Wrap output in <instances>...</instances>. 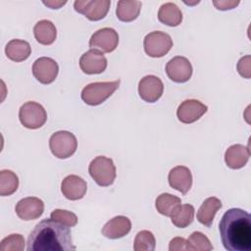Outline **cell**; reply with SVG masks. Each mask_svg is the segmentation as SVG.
Segmentation results:
<instances>
[{
  "mask_svg": "<svg viewBox=\"0 0 251 251\" xmlns=\"http://www.w3.org/2000/svg\"><path fill=\"white\" fill-rule=\"evenodd\" d=\"M219 231L226 250H251V217L245 210L228 209L220 221Z\"/></svg>",
  "mask_w": 251,
  "mask_h": 251,
  "instance_id": "1",
  "label": "cell"
},
{
  "mask_svg": "<svg viewBox=\"0 0 251 251\" xmlns=\"http://www.w3.org/2000/svg\"><path fill=\"white\" fill-rule=\"evenodd\" d=\"M27 251H74L75 246L69 226L44 219L39 222L27 238Z\"/></svg>",
  "mask_w": 251,
  "mask_h": 251,
  "instance_id": "2",
  "label": "cell"
},
{
  "mask_svg": "<svg viewBox=\"0 0 251 251\" xmlns=\"http://www.w3.org/2000/svg\"><path fill=\"white\" fill-rule=\"evenodd\" d=\"M120 79L114 81L92 82L83 87L81 99L90 106H96L108 99L119 87Z\"/></svg>",
  "mask_w": 251,
  "mask_h": 251,
  "instance_id": "3",
  "label": "cell"
},
{
  "mask_svg": "<svg viewBox=\"0 0 251 251\" xmlns=\"http://www.w3.org/2000/svg\"><path fill=\"white\" fill-rule=\"evenodd\" d=\"M88 172L100 186H110L113 184L117 176L113 160L105 156L95 157L88 166Z\"/></svg>",
  "mask_w": 251,
  "mask_h": 251,
  "instance_id": "4",
  "label": "cell"
},
{
  "mask_svg": "<svg viewBox=\"0 0 251 251\" xmlns=\"http://www.w3.org/2000/svg\"><path fill=\"white\" fill-rule=\"evenodd\" d=\"M49 148L52 154L59 159L71 157L77 148V140L74 133L67 130L54 132L49 139Z\"/></svg>",
  "mask_w": 251,
  "mask_h": 251,
  "instance_id": "5",
  "label": "cell"
},
{
  "mask_svg": "<svg viewBox=\"0 0 251 251\" xmlns=\"http://www.w3.org/2000/svg\"><path fill=\"white\" fill-rule=\"evenodd\" d=\"M19 119L25 127L36 129L46 123L47 113L41 104L34 101H28L21 106Z\"/></svg>",
  "mask_w": 251,
  "mask_h": 251,
  "instance_id": "6",
  "label": "cell"
},
{
  "mask_svg": "<svg viewBox=\"0 0 251 251\" xmlns=\"http://www.w3.org/2000/svg\"><path fill=\"white\" fill-rule=\"evenodd\" d=\"M145 53L152 58L165 56L173 47V39L163 31H152L148 33L143 40Z\"/></svg>",
  "mask_w": 251,
  "mask_h": 251,
  "instance_id": "7",
  "label": "cell"
},
{
  "mask_svg": "<svg viewBox=\"0 0 251 251\" xmlns=\"http://www.w3.org/2000/svg\"><path fill=\"white\" fill-rule=\"evenodd\" d=\"M111 1L109 0H76L74 8L90 21H99L106 17Z\"/></svg>",
  "mask_w": 251,
  "mask_h": 251,
  "instance_id": "8",
  "label": "cell"
},
{
  "mask_svg": "<svg viewBox=\"0 0 251 251\" xmlns=\"http://www.w3.org/2000/svg\"><path fill=\"white\" fill-rule=\"evenodd\" d=\"M119 44V34L112 27H103L96 30L89 39L91 49L104 53L113 52Z\"/></svg>",
  "mask_w": 251,
  "mask_h": 251,
  "instance_id": "9",
  "label": "cell"
},
{
  "mask_svg": "<svg viewBox=\"0 0 251 251\" xmlns=\"http://www.w3.org/2000/svg\"><path fill=\"white\" fill-rule=\"evenodd\" d=\"M58 72L57 62L49 57H40L32 65V75L42 84L53 82L58 75Z\"/></svg>",
  "mask_w": 251,
  "mask_h": 251,
  "instance_id": "10",
  "label": "cell"
},
{
  "mask_svg": "<svg viewBox=\"0 0 251 251\" xmlns=\"http://www.w3.org/2000/svg\"><path fill=\"white\" fill-rule=\"evenodd\" d=\"M192 66L189 60L182 56H176L166 65V73L175 82H186L192 75Z\"/></svg>",
  "mask_w": 251,
  "mask_h": 251,
  "instance_id": "11",
  "label": "cell"
},
{
  "mask_svg": "<svg viewBox=\"0 0 251 251\" xmlns=\"http://www.w3.org/2000/svg\"><path fill=\"white\" fill-rule=\"evenodd\" d=\"M164 91L162 80L153 75H145L138 82V94L142 100L154 103L159 100Z\"/></svg>",
  "mask_w": 251,
  "mask_h": 251,
  "instance_id": "12",
  "label": "cell"
},
{
  "mask_svg": "<svg viewBox=\"0 0 251 251\" xmlns=\"http://www.w3.org/2000/svg\"><path fill=\"white\" fill-rule=\"evenodd\" d=\"M207 106L196 99H187L180 103L176 110V117L183 124H192L198 121L206 112Z\"/></svg>",
  "mask_w": 251,
  "mask_h": 251,
  "instance_id": "13",
  "label": "cell"
},
{
  "mask_svg": "<svg viewBox=\"0 0 251 251\" xmlns=\"http://www.w3.org/2000/svg\"><path fill=\"white\" fill-rule=\"evenodd\" d=\"M79 67L86 75H98L107 68V59L102 52L90 49L83 53L79 59Z\"/></svg>",
  "mask_w": 251,
  "mask_h": 251,
  "instance_id": "14",
  "label": "cell"
},
{
  "mask_svg": "<svg viewBox=\"0 0 251 251\" xmlns=\"http://www.w3.org/2000/svg\"><path fill=\"white\" fill-rule=\"evenodd\" d=\"M15 211L20 219L24 221H33L43 214L44 203L37 197H25L16 204Z\"/></svg>",
  "mask_w": 251,
  "mask_h": 251,
  "instance_id": "15",
  "label": "cell"
},
{
  "mask_svg": "<svg viewBox=\"0 0 251 251\" xmlns=\"http://www.w3.org/2000/svg\"><path fill=\"white\" fill-rule=\"evenodd\" d=\"M169 184L172 188L186 194L192 186V175L185 166H176L173 168L168 176Z\"/></svg>",
  "mask_w": 251,
  "mask_h": 251,
  "instance_id": "16",
  "label": "cell"
},
{
  "mask_svg": "<svg viewBox=\"0 0 251 251\" xmlns=\"http://www.w3.org/2000/svg\"><path fill=\"white\" fill-rule=\"evenodd\" d=\"M87 190L86 181L78 176H67L61 183V191L63 195L69 200L81 199Z\"/></svg>",
  "mask_w": 251,
  "mask_h": 251,
  "instance_id": "17",
  "label": "cell"
},
{
  "mask_svg": "<svg viewBox=\"0 0 251 251\" xmlns=\"http://www.w3.org/2000/svg\"><path fill=\"white\" fill-rule=\"evenodd\" d=\"M130 229V220L125 216H117L104 225L102 227V234L110 239H118L126 236Z\"/></svg>",
  "mask_w": 251,
  "mask_h": 251,
  "instance_id": "18",
  "label": "cell"
},
{
  "mask_svg": "<svg viewBox=\"0 0 251 251\" xmlns=\"http://www.w3.org/2000/svg\"><path fill=\"white\" fill-rule=\"evenodd\" d=\"M250 157V150L242 144H233L229 146L225 153V162L226 166L233 170L243 168Z\"/></svg>",
  "mask_w": 251,
  "mask_h": 251,
  "instance_id": "19",
  "label": "cell"
},
{
  "mask_svg": "<svg viewBox=\"0 0 251 251\" xmlns=\"http://www.w3.org/2000/svg\"><path fill=\"white\" fill-rule=\"evenodd\" d=\"M222 208V202L217 197H209L204 200L197 211V220L205 226H211L217 212Z\"/></svg>",
  "mask_w": 251,
  "mask_h": 251,
  "instance_id": "20",
  "label": "cell"
},
{
  "mask_svg": "<svg viewBox=\"0 0 251 251\" xmlns=\"http://www.w3.org/2000/svg\"><path fill=\"white\" fill-rule=\"evenodd\" d=\"M5 53L10 60L14 62H23L29 57L31 47L27 41L22 39H12L7 43Z\"/></svg>",
  "mask_w": 251,
  "mask_h": 251,
  "instance_id": "21",
  "label": "cell"
},
{
  "mask_svg": "<svg viewBox=\"0 0 251 251\" xmlns=\"http://www.w3.org/2000/svg\"><path fill=\"white\" fill-rule=\"evenodd\" d=\"M33 34L37 42L42 45L52 44L57 36L55 25L49 20H41L37 22L33 27Z\"/></svg>",
  "mask_w": 251,
  "mask_h": 251,
  "instance_id": "22",
  "label": "cell"
},
{
  "mask_svg": "<svg viewBox=\"0 0 251 251\" xmlns=\"http://www.w3.org/2000/svg\"><path fill=\"white\" fill-rule=\"evenodd\" d=\"M158 20L169 26H177L182 21V13L175 3L167 2L160 7Z\"/></svg>",
  "mask_w": 251,
  "mask_h": 251,
  "instance_id": "23",
  "label": "cell"
},
{
  "mask_svg": "<svg viewBox=\"0 0 251 251\" xmlns=\"http://www.w3.org/2000/svg\"><path fill=\"white\" fill-rule=\"evenodd\" d=\"M141 9V2L137 0H120L117 4L116 15L117 18L122 22H132L134 21Z\"/></svg>",
  "mask_w": 251,
  "mask_h": 251,
  "instance_id": "24",
  "label": "cell"
},
{
  "mask_svg": "<svg viewBox=\"0 0 251 251\" xmlns=\"http://www.w3.org/2000/svg\"><path fill=\"white\" fill-rule=\"evenodd\" d=\"M194 212V207L191 204H180L176 208L171 216L173 225L179 228L188 226L193 222Z\"/></svg>",
  "mask_w": 251,
  "mask_h": 251,
  "instance_id": "25",
  "label": "cell"
},
{
  "mask_svg": "<svg viewBox=\"0 0 251 251\" xmlns=\"http://www.w3.org/2000/svg\"><path fill=\"white\" fill-rule=\"evenodd\" d=\"M181 204V199L171 193L160 194L155 201V206L157 211L166 217H171L173 212L177 206Z\"/></svg>",
  "mask_w": 251,
  "mask_h": 251,
  "instance_id": "26",
  "label": "cell"
},
{
  "mask_svg": "<svg viewBox=\"0 0 251 251\" xmlns=\"http://www.w3.org/2000/svg\"><path fill=\"white\" fill-rule=\"evenodd\" d=\"M19 187V178L17 175L10 170L0 172V195L9 196L17 191Z\"/></svg>",
  "mask_w": 251,
  "mask_h": 251,
  "instance_id": "27",
  "label": "cell"
},
{
  "mask_svg": "<svg viewBox=\"0 0 251 251\" xmlns=\"http://www.w3.org/2000/svg\"><path fill=\"white\" fill-rule=\"evenodd\" d=\"M186 250L211 251L213 250V245L205 234L200 231H194L186 240Z\"/></svg>",
  "mask_w": 251,
  "mask_h": 251,
  "instance_id": "28",
  "label": "cell"
},
{
  "mask_svg": "<svg viewBox=\"0 0 251 251\" xmlns=\"http://www.w3.org/2000/svg\"><path fill=\"white\" fill-rule=\"evenodd\" d=\"M156 247V239L154 234L149 230L139 231L134 238V251H153Z\"/></svg>",
  "mask_w": 251,
  "mask_h": 251,
  "instance_id": "29",
  "label": "cell"
},
{
  "mask_svg": "<svg viewBox=\"0 0 251 251\" xmlns=\"http://www.w3.org/2000/svg\"><path fill=\"white\" fill-rule=\"evenodd\" d=\"M25 238L20 233H13L3 238L0 242V251H23Z\"/></svg>",
  "mask_w": 251,
  "mask_h": 251,
  "instance_id": "30",
  "label": "cell"
},
{
  "mask_svg": "<svg viewBox=\"0 0 251 251\" xmlns=\"http://www.w3.org/2000/svg\"><path fill=\"white\" fill-rule=\"evenodd\" d=\"M50 219L69 227L75 226L77 224L76 215L71 211L63 209H55L54 211H52Z\"/></svg>",
  "mask_w": 251,
  "mask_h": 251,
  "instance_id": "31",
  "label": "cell"
},
{
  "mask_svg": "<svg viewBox=\"0 0 251 251\" xmlns=\"http://www.w3.org/2000/svg\"><path fill=\"white\" fill-rule=\"evenodd\" d=\"M238 74L245 78H250L251 76V56L246 55L239 59L237 63Z\"/></svg>",
  "mask_w": 251,
  "mask_h": 251,
  "instance_id": "32",
  "label": "cell"
},
{
  "mask_svg": "<svg viewBox=\"0 0 251 251\" xmlns=\"http://www.w3.org/2000/svg\"><path fill=\"white\" fill-rule=\"evenodd\" d=\"M170 251H182L186 250V239L183 237H175L170 241Z\"/></svg>",
  "mask_w": 251,
  "mask_h": 251,
  "instance_id": "33",
  "label": "cell"
},
{
  "mask_svg": "<svg viewBox=\"0 0 251 251\" xmlns=\"http://www.w3.org/2000/svg\"><path fill=\"white\" fill-rule=\"evenodd\" d=\"M213 4L215 5V7L218 10H222V11H226V10H230L235 8L238 4L239 1L236 0H220V1H213Z\"/></svg>",
  "mask_w": 251,
  "mask_h": 251,
  "instance_id": "34",
  "label": "cell"
},
{
  "mask_svg": "<svg viewBox=\"0 0 251 251\" xmlns=\"http://www.w3.org/2000/svg\"><path fill=\"white\" fill-rule=\"evenodd\" d=\"M67 1H43V4L50 7L51 9H59L61 6L65 5Z\"/></svg>",
  "mask_w": 251,
  "mask_h": 251,
  "instance_id": "35",
  "label": "cell"
}]
</instances>
